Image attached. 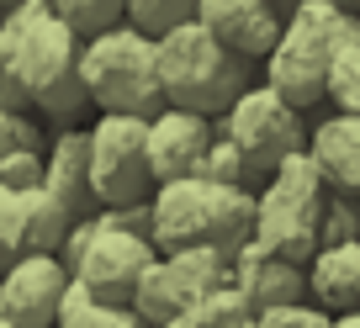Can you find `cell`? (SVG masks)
Here are the masks:
<instances>
[{"mask_svg": "<svg viewBox=\"0 0 360 328\" xmlns=\"http://www.w3.org/2000/svg\"><path fill=\"white\" fill-rule=\"evenodd\" d=\"M58 260H64V270L75 275L96 302L127 307L133 291H138V275L159 260V249H154V238H148V233H133V228H101L96 217H85V223L69 228Z\"/></svg>", "mask_w": 360, "mask_h": 328, "instance_id": "cell-7", "label": "cell"}, {"mask_svg": "<svg viewBox=\"0 0 360 328\" xmlns=\"http://www.w3.org/2000/svg\"><path fill=\"white\" fill-rule=\"evenodd\" d=\"M90 133V196L96 212L117 206H148L159 191L154 164H148V122L143 117H96Z\"/></svg>", "mask_w": 360, "mask_h": 328, "instance_id": "cell-8", "label": "cell"}, {"mask_svg": "<svg viewBox=\"0 0 360 328\" xmlns=\"http://www.w3.org/2000/svg\"><path fill=\"white\" fill-rule=\"evenodd\" d=\"M349 16L355 11H345L339 0H297L281 27V43L265 58V91H276L297 112L323 101L328 64H334V48L345 37Z\"/></svg>", "mask_w": 360, "mask_h": 328, "instance_id": "cell-4", "label": "cell"}, {"mask_svg": "<svg viewBox=\"0 0 360 328\" xmlns=\"http://www.w3.org/2000/svg\"><path fill=\"white\" fill-rule=\"evenodd\" d=\"M58 22L79 37V48L106 37L112 27H122V0H53Z\"/></svg>", "mask_w": 360, "mask_h": 328, "instance_id": "cell-23", "label": "cell"}, {"mask_svg": "<svg viewBox=\"0 0 360 328\" xmlns=\"http://www.w3.org/2000/svg\"><path fill=\"white\" fill-rule=\"evenodd\" d=\"M0 328H16V323H6V317H0Z\"/></svg>", "mask_w": 360, "mask_h": 328, "instance_id": "cell-35", "label": "cell"}, {"mask_svg": "<svg viewBox=\"0 0 360 328\" xmlns=\"http://www.w3.org/2000/svg\"><path fill=\"white\" fill-rule=\"evenodd\" d=\"M165 328H202V323H196V317H191V313H180V317H169V323H165Z\"/></svg>", "mask_w": 360, "mask_h": 328, "instance_id": "cell-34", "label": "cell"}, {"mask_svg": "<svg viewBox=\"0 0 360 328\" xmlns=\"http://www.w3.org/2000/svg\"><path fill=\"white\" fill-rule=\"evenodd\" d=\"M16 148H43V133L22 112H0V159L16 154Z\"/></svg>", "mask_w": 360, "mask_h": 328, "instance_id": "cell-30", "label": "cell"}, {"mask_svg": "<svg viewBox=\"0 0 360 328\" xmlns=\"http://www.w3.org/2000/svg\"><path fill=\"white\" fill-rule=\"evenodd\" d=\"M323 175L302 154H292L281 170L255 191V244L281 254L292 265H307L318 254V228H323Z\"/></svg>", "mask_w": 360, "mask_h": 328, "instance_id": "cell-6", "label": "cell"}, {"mask_svg": "<svg viewBox=\"0 0 360 328\" xmlns=\"http://www.w3.org/2000/svg\"><path fill=\"white\" fill-rule=\"evenodd\" d=\"M0 317H6V307H0Z\"/></svg>", "mask_w": 360, "mask_h": 328, "instance_id": "cell-36", "label": "cell"}, {"mask_svg": "<svg viewBox=\"0 0 360 328\" xmlns=\"http://www.w3.org/2000/svg\"><path fill=\"white\" fill-rule=\"evenodd\" d=\"M122 22L133 27L138 37L159 43V37H169L175 27L196 22V0H122Z\"/></svg>", "mask_w": 360, "mask_h": 328, "instance_id": "cell-21", "label": "cell"}, {"mask_svg": "<svg viewBox=\"0 0 360 328\" xmlns=\"http://www.w3.org/2000/svg\"><path fill=\"white\" fill-rule=\"evenodd\" d=\"M154 64H159V96L175 112L223 122L228 106L249 91V58L228 53L202 22L175 27L169 37L154 43Z\"/></svg>", "mask_w": 360, "mask_h": 328, "instance_id": "cell-3", "label": "cell"}, {"mask_svg": "<svg viewBox=\"0 0 360 328\" xmlns=\"http://www.w3.org/2000/svg\"><path fill=\"white\" fill-rule=\"evenodd\" d=\"M27 254V196L0 191V275Z\"/></svg>", "mask_w": 360, "mask_h": 328, "instance_id": "cell-24", "label": "cell"}, {"mask_svg": "<svg viewBox=\"0 0 360 328\" xmlns=\"http://www.w3.org/2000/svg\"><path fill=\"white\" fill-rule=\"evenodd\" d=\"M0 191L11 196L43 191V148H16V154L0 159Z\"/></svg>", "mask_w": 360, "mask_h": 328, "instance_id": "cell-26", "label": "cell"}, {"mask_svg": "<svg viewBox=\"0 0 360 328\" xmlns=\"http://www.w3.org/2000/svg\"><path fill=\"white\" fill-rule=\"evenodd\" d=\"M43 191L58 196L75 223L96 217V196H90V133L85 127H64L43 148Z\"/></svg>", "mask_w": 360, "mask_h": 328, "instance_id": "cell-14", "label": "cell"}, {"mask_svg": "<svg viewBox=\"0 0 360 328\" xmlns=\"http://www.w3.org/2000/svg\"><path fill=\"white\" fill-rule=\"evenodd\" d=\"M69 228H75V217H69V206L58 196H48V191L27 196V254H58Z\"/></svg>", "mask_w": 360, "mask_h": 328, "instance_id": "cell-19", "label": "cell"}, {"mask_svg": "<svg viewBox=\"0 0 360 328\" xmlns=\"http://www.w3.org/2000/svg\"><path fill=\"white\" fill-rule=\"evenodd\" d=\"M238 307H249V302H244V296L233 291V286H223V291H212L207 302H196V307H191V317H196L202 328H217L223 317H233Z\"/></svg>", "mask_w": 360, "mask_h": 328, "instance_id": "cell-31", "label": "cell"}, {"mask_svg": "<svg viewBox=\"0 0 360 328\" xmlns=\"http://www.w3.org/2000/svg\"><path fill=\"white\" fill-rule=\"evenodd\" d=\"M27 85H22V69H16V53L11 43H6V32H0V112H22L27 117Z\"/></svg>", "mask_w": 360, "mask_h": 328, "instance_id": "cell-28", "label": "cell"}, {"mask_svg": "<svg viewBox=\"0 0 360 328\" xmlns=\"http://www.w3.org/2000/svg\"><path fill=\"white\" fill-rule=\"evenodd\" d=\"M355 238H360V202H355V196L328 191V196H323V228H318V249H328V244H355Z\"/></svg>", "mask_w": 360, "mask_h": 328, "instance_id": "cell-25", "label": "cell"}, {"mask_svg": "<svg viewBox=\"0 0 360 328\" xmlns=\"http://www.w3.org/2000/svg\"><path fill=\"white\" fill-rule=\"evenodd\" d=\"M323 101H334V112H345V117H360V16H349L345 37L334 48Z\"/></svg>", "mask_w": 360, "mask_h": 328, "instance_id": "cell-18", "label": "cell"}, {"mask_svg": "<svg viewBox=\"0 0 360 328\" xmlns=\"http://www.w3.org/2000/svg\"><path fill=\"white\" fill-rule=\"evenodd\" d=\"M69 291V270L58 254H22L11 270L0 275V307H6V323L16 328H53L58 307Z\"/></svg>", "mask_w": 360, "mask_h": 328, "instance_id": "cell-10", "label": "cell"}, {"mask_svg": "<svg viewBox=\"0 0 360 328\" xmlns=\"http://www.w3.org/2000/svg\"><path fill=\"white\" fill-rule=\"evenodd\" d=\"M307 296L328 317L360 307V238L355 244H328L307 260Z\"/></svg>", "mask_w": 360, "mask_h": 328, "instance_id": "cell-16", "label": "cell"}, {"mask_svg": "<svg viewBox=\"0 0 360 328\" xmlns=\"http://www.w3.org/2000/svg\"><path fill=\"white\" fill-rule=\"evenodd\" d=\"M212 138H217V127L207 122V117L175 112V106L148 117V164H154V181L169 185V181L202 175V159H207V148H212Z\"/></svg>", "mask_w": 360, "mask_h": 328, "instance_id": "cell-12", "label": "cell"}, {"mask_svg": "<svg viewBox=\"0 0 360 328\" xmlns=\"http://www.w3.org/2000/svg\"><path fill=\"white\" fill-rule=\"evenodd\" d=\"M0 32H6V43L16 53L32 112L58 122V133L75 127V117L90 106L85 85H79V37L58 22L53 0H16V6H6Z\"/></svg>", "mask_w": 360, "mask_h": 328, "instance_id": "cell-1", "label": "cell"}, {"mask_svg": "<svg viewBox=\"0 0 360 328\" xmlns=\"http://www.w3.org/2000/svg\"><path fill=\"white\" fill-rule=\"evenodd\" d=\"M202 181H212V185H233V191H249V170H244V159H238V148L228 143L223 133L212 138V148H207V159H202Z\"/></svg>", "mask_w": 360, "mask_h": 328, "instance_id": "cell-27", "label": "cell"}, {"mask_svg": "<svg viewBox=\"0 0 360 328\" xmlns=\"http://www.w3.org/2000/svg\"><path fill=\"white\" fill-rule=\"evenodd\" d=\"M334 317L323 313V307L313 302H297V307H270V313H259V328H328Z\"/></svg>", "mask_w": 360, "mask_h": 328, "instance_id": "cell-29", "label": "cell"}, {"mask_svg": "<svg viewBox=\"0 0 360 328\" xmlns=\"http://www.w3.org/2000/svg\"><path fill=\"white\" fill-rule=\"evenodd\" d=\"M217 328H259V313H255V307H238V313H233V317H223Z\"/></svg>", "mask_w": 360, "mask_h": 328, "instance_id": "cell-32", "label": "cell"}, {"mask_svg": "<svg viewBox=\"0 0 360 328\" xmlns=\"http://www.w3.org/2000/svg\"><path fill=\"white\" fill-rule=\"evenodd\" d=\"M159 260H165L169 286H175L186 313L196 302H207L212 291L233 286V254H223V249H175V254H159Z\"/></svg>", "mask_w": 360, "mask_h": 328, "instance_id": "cell-17", "label": "cell"}, {"mask_svg": "<svg viewBox=\"0 0 360 328\" xmlns=\"http://www.w3.org/2000/svg\"><path fill=\"white\" fill-rule=\"evenodd\" d=\"M233 291L244 296L255 313L297 307V302H307V265H292V260L270 254L265 244L249 238L244 249L233 254Z\"/></svg>", "mask_w": 360, "mask_h": 328, "instance_id": "cell-13", "label": "cell"}, {"mask_svg": "<svg viewBox=\"0 0 360 328\" xmlns=\"http://www.w3.org/2000/svg\"><path fill=\"white\" fill-rule=\"evenodd\" d=\"M307 159L318 164L328 191L360 202V117H345V112L323 117L307 138Z\"/></svg>", "mask_w": 360, "mask_h": 328, "instance_id": "cell-15", "label": "cell"}, {"mask_svg": "<svg viewBox=\"0 0 360 328\" xmlns=\"http://www.w3.org/2000/svg\"><path fill=\"white\" fill-rule=\"evenodd\" d=\"M127 313H133L143 328H165L169 317L186 313V307H180V296H175V286H169L165 260H154L143 275H138V291H133V302H127Z\"/></svg>", "mask_w": 360, "mask_h": 328, "instance_id": "cell-20", "label": "cell"}, {"mask_svg": "<svg viewBox=\"0 0 360 328\" xmlns=\"http://www.w3.org/2000/svg\"><path fill=\"white\" fill-rule=\"evenodd\" d=\"M328 328H360V307H349V313H334V323Z\"/></svg>", "mask_w": 360, "mask_h": 328, "instance_id": "cell-33", "label": "cell"}, {"mask_svg": "<svg viewBox=\"0 0 360 328\" xmlns=\"http://www.w3.org/2000/svg\"><path fill=\"white\" fill-rule=\"evenodd\" d=\"M217 133L238 148V159H244V170H249V185H255V181L265 185L270 175L286 164V159L307 148L302 112H297V106H286L281 96L265 91V85H249V91L228 106V117H223V127H217Z\"/></svg>", "mask_w": 360, "mask_h": 328, "instance_id": "cell-9", "label": "cell"}, {"mask_svg": "<svg viewBox=\"0 0 360 328\" xmlns=\"http://www.w3.org/2000/svg\"><path fill=\"white\" fill-rule=\"evenodd\" d=\"M148 238H154L159 254H175V249L238 254L255 238V191L212 185L202 175L169 181L148 196Z\"/></svg>", "mask_w": 360, "mask_h": 328, "instance_id": "cell-2", "label": "cell"}, {"mask_svg": "<svg viewBox=\"0 0 360 328\" xmlns=\"http://www.w3.org/2000/svg\"><path fill=\"white\" fill-rule=\"evenodd\" d=\"M79 85H85V101L96 106V117H143L148 122L165 112L154 43L138 37L127 22L79 48Z\"/></svg>", "mask_w": 360, "mask_h": 328, "instance_id": "cell-5", "label": "cell"}, {"mask_svg": "<svg viewBox=\"0 0 360 328\" xmlns=\"http://www.w3.org/2000/svg\"><path fill=\"white\" fill-rule=\"evenodd\" d=\"M196 22L238 58H270V48L281 43L286 16L270 0H196Z\"/></svg>", "mask_w": 360, "mask_h": 328, "instance_id": "cell-11", "label": "cell"}, {"mask_svg": "<svg viewBox=\"0 0 360 328\" xmlns=\"http://www.w3.org/2000/svg\"><path fill=\"white\" fill-rule=\"evenodd\" d=\"M53 328H143L127 307H106L85 291V286L69 275V291H64V307H58V323Z\"/></svg>", "mask_w": 360, "mask_h": 328, "instance_id": "cell-22", "label": "cell"}]
</instances>
